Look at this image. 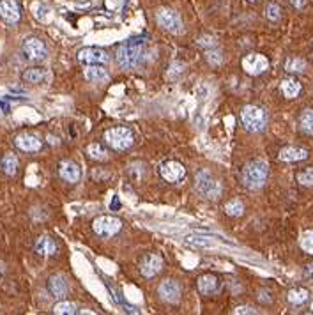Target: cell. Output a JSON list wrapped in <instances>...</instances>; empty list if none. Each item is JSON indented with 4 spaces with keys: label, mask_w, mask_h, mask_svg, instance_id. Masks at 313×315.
I'll use <instances>...</instances> for the list:
<instances>
[{
    "label": "cell",
    "mask_w": 313,
    "mask_h": 315,
    "mask_svg": "<svg viewBox=\"0 0 313 315\" xmlns=\"http://www.w3.org/2000/svg\"><path fill=\"white\" fill-rule=\"evenodd\" d=\"M143 37H133L129 41H124L117 48V62L122 69H133L138 66L143 53Z\"/></svg>",
    "instance_id": "obj_1"
},
{
    "label": "cell",
    "mask_w": 313,
    "mask_h": 315,
    "mask_svg": "<svg viewBox=\"0 0 313 315\" xmlns=\"http://www.w3.org/2000/svg\"><path fill=\"white\" fill-rule=\"evenodd\" d=\"M269 175V165L262 160L250 161L246 167L243 168V184L248 189H258L265 184Z\"/></svg>",
    "instance_id": "obj_2"
},
{
    "label": "cell",
    "mask_w": 313,
    "mask_h": 315,
    "mask_svg": "<svg viewBox=\"0 0 313 315\" xmlns=\"http://www.w3.org/2000/svg\"><path fill=\"white\" fill-rule=\"evenodd\" d=\"M103 140H104V144L110 149H113V151H128V149H131L133 144H135V135H133V131L129 130V128L115 126L104 131Z\"/></svg>",
    "instance_id": "obj_3"
},
{
    "label": "cell",
    "mask_w": 313,
    "mask_h": 315,
    "mask_svg": "<svg viewBox=\"0 0 313 315\" xmlns=\"http://www.w3.org/2000/svg\"><path fill=\"white\" fill-rule=\"evenodd\" d=\"M195 189L200 196L209 200H214L221 195V184L218 179L212 177L209 170H200L195 175Z\"/></svg>",
    "instance_id": "obj_4"
},
{
    "label": "cell",
    "mask_w": 313,
    "mask_h": 315,
    "mask_svg": "<svg viewBox=\"0 0 313 315\" xmlns=\"http://www.w3.org/2000/svg\"><path fill=\"white\" fill-rule=\"evenodd\" d=\"M241 121H243V126L246 128L251 133H258L267 126V115L260 106L255 105H246L241 112Z\"/></svg>",
    "instance_id": "obj_5"
},
{
    "label": "cell",
    "mask_w": 313,
    "mask_h": 315,
    "mask_svg": "<svg viewBox=\"0 0 313 315\" xmlns=\"http://www.w3.org/2000/svg\"><path fill=\"white\" fill-rule=\"evenodd\" d=\"M21 53L28 62H43L48 57V48L39 37H27L21 45Z\"/></svg>",
    "instance_id": "obj_6"
},
{
    "label": "cell",
    "mask_w": 313,
    "mask_h": 315,
    "mask_svg": "<svg viewBox=\"0 0 313 315\" xmlns=\"http://www.w3.org/2000/svg\"><path fill=\"white\" fill-rule=\"evenodd\" d=\"M121 228H122V221L115 216H108V214L98 216L92 221V230L98 235H101V238H113L115 234L121 232Z\"/></svg>",
    "instance_id": "obj_7"
},
{
    "label": "cell",
    "mask_w": 313,
    "mask_h": 315,
    "mask_svg": "<svg viewBox=\"0 0 313 315\" xmlns=\"http://www.w3.org/2000/svg\"><path fill=\"white\" fill-rule=\"evenodd\" d=\"M156 21L160 23V27H163L170 34H181L182 32V20L175 11L161 7L156 13Z\"/></svg>",
    "instance_id": "obj_8"
},
{
    "label": "cell",
    "mask_w": 313,
    "mask_h": 315,
    "mask_svg": "<svg viewBox=\"0 0 313 315\" xmlns=\"http://www.w3.org/2000/svg\"><path fill=\"white\" fill-rule=\"evenodd\" d=\"M158 172H160L161 179H165L167 182H174V184L175 182H181L182 179L186 177L184 165L175 160H168V161H165V163H161Z\"/></svg>",
    "instance_id": "obj_9"
},
{
    "label": "cell",
    "mask_w": 313,
    "mask_h": 315,
    "mask_svg": "<svg viewBox=\"0 0 313 315\" xmlns=\"http://www.w3.org/2000/svg\"><path fill=\"white\" fill-rule=\"evenodd\" d=\"M243 69L251 76H258L269 69V60L262 53H250L243 59Z\"/></svg>",
    "instance_id": "obj_10"
},
{
    "label": "cell",
    "mask_w": 313,
    "mask_h": 315,
    "mask_svg": "<svg viewBox=\"0 0 313 315\" xmlns=\"http://www.w3.org/2000/svg\"><path fill=\"white\" fill-rule=\"evenodd\" d=\"M78 60L82 64H85V66H96V64L103 66V64H108L110 55L101 48H94V46L91 48V46H87V48H82L78 52Z\"/></svg>",
    "instance_id": "obj_11"
},
{
    "label": "cell",
    "mask_w": 313,
    "mask_h": 315,
    "mask_svg": "<svg viewBox=\"0 0 313 315\" xmlns=\"http://www.w3.org/2000/svg\"><path fill=\"white\" fill-rule=\"evenodd\" d=\"M14 145L20 149L21 152H37L41 151L43 147V142L37 135L34 133H20L14 137Z\"/></svg>",
    "instance_id": "obj_12"
},
{
    "label": "cell",
    "mask_w": 313,
    "mask_h": 315,
    "mask_svg": "<svg viewBox=\"0 0 313 315\" xmlns=\"http://www.w3.org/2000/svg\"><path fill=\"white\" fill-rule=\"evenodd\" d=\"M161 269H163V259L156 253H149L140 262V273L143 278H154Z\"/></svg>",
    "instance_id": "obj_13"
},
{
    "label": "cell",
    "mask_w": 313,
    "mask_h": 315,
    "mask_svg": "<svg viewBox=\"0 0 313 315\" xmlns=\"http://www.w3.org/2000/svg\"><path fill=\"white\" fill-rule=\"evenodd\" d=\"M0 18L6 23H18L21 18L20 4L16 0H0Z\"/></svg>",
    "instance_id": "obj_14"
},
{
    "label": "cell",
    "mask_w": 313,
    "mask_h": 315,
    "mask_svg": "<svg viewBox=\"0 0 313 315\" xmlns=\"http://www.w3.org/2000/svg\"><path fill=\"white\" fill-rule=\"evenodd\" d=\"M197 287H199L200 294L212 296L219 291V287H221V280H219L216 274L206 273V274H202V277H199V280H197Z\"/></svg>",
    "instance_id": "obj_15"
},
{
    "label": "cell",
    "mask_w": 313,
    "mask_h": 315,
    "mask_svg": "<svg viewBox=\"0 0 313 315\" xmlns=\"http://www.w3.org/2000/svg\"><path fill=\"white\" fill-rule=\"evenodd\" d=\"M59 175L62 177V181L69 182V184H74L82 179V170L74 161H60L59 165Z\"/></svg>",
    "instance_id": "obj_16"
},
{
    "label": "cell",
    "mask_w": 313,
    "mask_h": 315,
    "mask_svg": "<svg viewBox=\"0 0 313 315\" xmlns=\"http://www.w3.org/2000/svg\"><path fill=\"white\" fill-rule=\"evenodd\" d=\"M158 292H160L161 299L167 303H179V299H181V287L174 280H165L160 285Z\"/></svg>",
    "instance_id": "obj_17"
},
{
    "label": "cell",
    "mask_w": 313,
    "mask_h": 315,
    "mask_svg": "<svg viewBox=\"0 0 313 315\" xmlns=\"http://www.w3.org/2000/svg\"><path fill=\"white\" fill-rule=\"evenodd\" d=\"M48 291L53 298L62 299L67 296V282L62 274H52L48 278Z\"/></svg>",
    "instance_id": "obj_18"
},
{
    "label": "cell",
    "mask_w": 313,
    "mask_h": 315,
    "mask_svg": "<svg viewBox=\"0 0 313 315\" xmlns=\"http://www.w3.org/2000/svg\"><path fill=\"white\" fill-rule=\"evenodd\" d=\"M57 250H59L57 243L46 234L41 235V238H39L37 241H35V245H34V252L37 253V255H41V257H53L57 253Z\"/></svg>",
    "instance_id": "obj_19"
},
{
    "label": "cell",
    "mask_w": 313,
    "mask_h": 315,
    "mask_svg": "<svg viewBox=\"0 0 313 315\" xmlns=\"http://www.w3.org/2000/svg\"><path fill=\"white\" fill-rule=\"evenodd\" d=\"M278 158L285 163H296V161H303L308 158V151L303 147H294V145H289V147H283L280 151Z\"/></svg>",
    "instance_id": "obj_20"
},
{
    "label": "cell",
    "mask_w": 313,
    "mask_h": 315,
    "mask_svg": "<svg viewBox=\"0 0 313 315\" xmlns=\"http://www.w3.org/2000/svg\"><path fill=\"white\" fill-rule=\"evenodd\" d=\"M50 78V73L45 67H28L21 73V80L27 84H43Z\"/></svg>",
    "instance_id": "obj_21"
},
{
    "label": "cell",
    "mask_w": 313,
    "mask_h": 315,
    "mask_svg": "<svg viewBox=\"0 0 313 315\" xmlns=\"http://www.w3.org/2000/svg\"><path fill=\"white\" fill-rule=\"evenodd\" d=\"M85 78L94 82V84H101V82L110 80V74H108V71L104 69L103 66L96 64V66H87V69H85Z\"/></svg>",
    "instance_id": "obj_22"
},
{
    "label": "cell",
    "mask_w": 313,
    "mask_h": 315,
    "mask_svg": "<svg viewBox=\"0 0 313 315\" xmlns=\"http://www.w3.org/2000/svg\"><path fill=\"white\" fill-rule=\"evenodd\" d=\"M280 89H282V94L285 96V98L292 99L301 92V84L297 80H294V78H287V80L282 82Z\"/></svg>",
    "instance_id": "obj_23"
},
{
    "label": "cell",
    "mask_w": 313,
    "mask_h": 315,
    "mask_svg": "<svg viewBox=\"0 0 313 315\" xmlns=\"http://www.w3.org/2000/svg\"><path fill=\"white\" fill-rule=\"evenodd\" d=\"M18 165H20V161H18L16 156L6 154V156H2V160H0V170H2L6 175H14L18 172Z\"/></svg>",
    "instance_id": "obj_24"
},
{
    "label": "cell",
    "mask_w": 313,
    "mask_h": 315,
    "mask_svg": "<svg viewBox=\"0 0 313 315\" xmlns=\"http://www.w3.org/2000/svg\"><path fill=\"white\" fill-rule=\"evenodd\" d=\"M287 299H289V303H292V305L299 306L310 299V292L303 287L292 289V291H289V294H287Z\"/></svg>",
    "instance_id": "obj_25"
},
{
    "label": "cell",
    "mask_w": 313,
    "mask_h": 315,
    "mask_svg": "<svg viewBox=\"0 0 313 315\" xmlns=\"http://www.w3.org/2000/svg\"><path fill=\"white\" fill-rule=\"evenodd\" d=\"M76 312H78V306L73 301H60L53 306V313L55 315H74Z\"/></svg>",
    "instance_id": "obj_26"
},
{
    "label": "cell",
    "mask_w": 313,
    "mask_h": 315,
    "mask_svg": "<svg viewBox=\"0 0 313 315\" xmlns=\"http://www.w3.org/2000/svg\"><path fill=\"white\" fill-rule=\"evenodd\" d=\"M225 213L228 214V216H233V218L243 216V213H244V204L241 202L239 199L230 200V202L225 204Z\"/></svg>",
    "instance_id": "obj_27"
},
{
    "label": "cell",
    "mask_w": 313,
    "mask_h": 315,
    "mask_svg": "<svg viewBox=\"0 0 313 315\" xmlns=\"http://www.w3.org/2000/svg\"><path fill=\"white\" fill-rule=\"evenodd\" d=\"M87 154L89 158H92V160H96V161H103L108 158V151L101 144H91V145H87Z\"/></svg>",
    "instance_id": "obj_28"
},
{
    "label": "cell",
    "mask_w": 313,
    "mask_h": 315,
    "mask_svg": "<svg viewBox=\"0 0 313 315\" xmlns=\"http://www.w3.org/2000/svg\"><path fill=\"white\" fill-rule=\"evenodd\" d=\"M304 69H306V62L303 59L292 57L285 62V71H289V73H303Z\"/></svg>",
    "instance_id": "obj_29"
},
{
    "label": "cell",
    "mask_w": 313,
    "mask_h": 315,
    "mask_svg": "<svg viewBox=\"0 0 313 315\" xmlns=\"http://www.w3.org/2000/svg\"><path fill=\"white\" fill-rule=\"evenodd\" d=\"M299 124L304 133H313V110H306V112L301 115Z\"/></svg>",
    "instance_id": "obj_30"
},
{
    "label": "cell",
    "mask_w": 313,
    "mask_h": 315,
    "mask_svg": "<svg viewBox=\"0 0 313 315\" xmlns=\"http://www.w3.org/2000/svg\"><path fill=\"white\" fill-rule=\"evenodd\" d=\"M301 248H303L308 255H313V230H306L301 235Z\"/></svg>",
    "instance_id": "obj_31"
},
{
    "label": "cell",
    "mask_w": 313,
    "mask_h": 315,
    "mask_svg": "<svg viewBox=\"0 0 313 315\" xmlns=\"http://www.w3.org/2000/svg\"><path fill=\"white\" fill-rule=\"evenodd\" d=\"M265 16H267L269 21H278L280 18H282V9H280V6L269 4L267 9H265Z\"/></svg>",
    "instance_id": "obj_32"
},
{
    "label": "cell",
    "mask_w": 313,
    "mask_h": 315,
    "mask_svg": "<svg viewBox=\"0 0 313 315\" xmlns=\"http://www.w3.org/2000/svg\"><path fill=\"white\" fill-rule=\"evenodd\" d=\"M297 181H299V184L303 186H313V167L308 168V170L301 172V174H297Z\"/></svg>",
    "instance_id": "obj_33"
},
{
    "label": "cell",
    "mask_w": 313,
    "mask_h": 315,
    "mask_svg": "<svg viewBox=\"0 0 313 315\" xmlns=\"http://www.w3.org/2000/svg\"><path fill=\"white\" fill-rule=\"evenodd\" d=\"M207 62H209V64H212V66H218V64L221 62V53H219V52H214V50L207 52Z\"/></svg>",
    "instance_id": "obj_34"
},
{
    "label": "cell",
    "mask_w": 313,
    "mask_h": 315,
    "mask_svg": "<svg viewBox=\"0 0 313 315\" xmlns=\"http://www.w3.org/2000/svg\"><path fill=\"white\" fill-rule=\"evenodd\" d=\"M199 45L200 46H206V48H214L216 46V39L212 35H204V37L199 39Z\"/></svg>",
    "instance_id": "obj_35"
},
{
    "label": "cell",
    "mask_w": 313,
    "mask_h": 315,
    "mask_svg": "<svg viewBox=\"0 0 313 315\" xmlns=\"http://www.w3.org/2000/svg\"><path fill=\"white\" fill-rule=\"evenodd\" d=\"M233 313H237V315H241V313H257L255 312L251 306H237L236 310H233Z\"/></svg>",
    "instance_id": "obj_36"
},
{
    "label": "cell",
    "mask_w": 313,
    "mask_h": 315,
    "mask_svg": "<svg viewBox=\"0 0 313 315\" xmlns=\"http://www.w3.org/2000/svg\"><path fill=\"white\" fill-rule=\"evenodd\" d=\"M37 9H39V11H37V13H35V16H37L39 20H43V21H45V20H46V16H45V14H43V13H46V11H50V9L45 6V4H39V6H37Z\"/></svg>",
    "instance_id": "obj_37"
},
{
    "label": "cell",
    "mask_w": 313,
    "mask_h": 315,
    "mask_svg": "<svg viewBox=\"0 0 313 315\" xmlns=\"http://www.w3.org/2000/svg\"><path fill=\"white\" fill-rule=\"evenodd\" d=\"M292 4L297 7V9H301V7H303L304 4H306V0H292Z\"/></svg>",
    "instance_id": "obj_38"
},
{
    "label": "cell",
    "mask_w": 313,
    "mask_h": 315,
    "mask_svg": "<svg viewBox=\"0 0 313 315\" xmlns=\"http://www.w3.org/2000/svg\"><path fill=\"white\" fill-rule=\"evenodd\" d=\"M306 277L313 282V264H310V266H308V269H306Z\"/></svg>",
    "instance_id": "obj_39"
},
{
    "label": "cell",
    "mask_w": 313,
    "mask_h": 315,
    "mask_svg": "<svg viewBox=\"0 0 313 315\" xmlns=\"http://www.w3.org/2000/svg\"><path fill=\"white\" fill-rule=\"evenodd\" d=\"M2 271H4V264L0 262V273H2Z\"/></svg>",
    "instance_id": "obj_40"
},
{
    "label": "cell",
    "mask_w": 313,
    "mask_h": 315,
    "mask_svg": "<svg viewBox=\"0 0 313 315\" xmlns=\"http://www.w3.org/2000/svg\"><path fill=\"white\" fill-rule=\"evenodd\" d=\"M310 310H311V313H313V303H311V306H310Z\"/></svg>",
    "instance_id": "obj_41"
},
{
    "label": "cell",
    "mask_w": 313,
    "mask_h": 315,
    "mask_svg": "<svg viewBox=\"0 0 313 315\" xmlns=\"http://www.w3.org/2000/svg\"><path fill=\"white\" fill-rule=\"evenodd\" d=\"M248 2H257V0H248Z\"/></svg>",
    "instance_id": "obj_42"
}]
</instances>
